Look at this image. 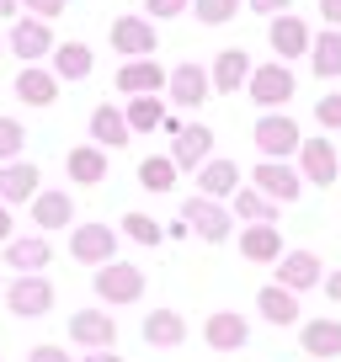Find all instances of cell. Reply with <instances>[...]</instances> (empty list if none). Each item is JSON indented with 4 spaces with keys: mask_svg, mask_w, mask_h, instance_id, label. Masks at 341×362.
<instances>
[{
    "mask_svg": "<svg viewBox=\"0 0 341 362\" xmlns=\"http://www.w3.org/2000/svg\"><path fill=\"white\" fill-rule=\"evenodd\" d=\"M112 48L128 59H149L155 54V27L144 22V16H117L112 22Z\"/></svg>",
    "mask_w": 341,
    "mask_h": 362,
    "instance_id": "cell-18",
    "label": "cell"
},
{
    "mask_svg": "<svg viewBox=\"0 0 341 362\" xmlns=\"http://www.w3.org/2000/svg\"><path fill=\"white\" fill-rule=\"evenodd\" d=\"M256 149H262V160H288V155H299V144H304V134H299V123L294 117H283V112H272V117H262L256 123Z\"/></svg>",
    "mask_w": 341,
    "mask_h": 362,
    "instance_id": "cell-7",
    "label": "cell"
},
{
    "mask_svg": "<svg viewBox=\"0 0 341 362\" xmlns=\"http://www.w3.org/2000/svg\"><path fill=\"white\" fill-rule=\"evenodd\" d=\"M203 160H214V128L187 123V128L170 134V165H176V170H197Z\"/></svg>",
    "mask_w": 341,
    "mask_h": 362,
    "instance_id": "cell-9",
    "label": "cell"
},
{
    "mask_svg": "<svg viewBox=\"0 0 341 362\" xmlns=\"http://www.w3.org/2000/svg\"><path fill=\"white\" fill-rule=\"evenodd\" d=\"M117 90H123V96H160V90H166V69H160L155 59H123Z\"/></svg>",
    "mask_w": 341,
    "mask_h": 362,
    "instance_id": "cell-16",
    "label": "cell"
},
{
    "mask_svg": "<svg viewBox=\"0 0 341 362\" xmlns=\"http://www.w3.org/2000/svg\"><path fill=\"white\" fill-rule=\"evenodd\" d=\"M43 192V170L27 165V160H6L0 165V203L16 208V203H33V197Z\"/></svg>",
    "mask_w": 341,
    "mask_h": 362,
    "instance_id": "cell-11",
    "label": "cell"
},
{
    "mask_svg": "<svg viewBox=\"0 0 341 362\" xmlns=\"http://www.w3.org/2000/svg\"><path fill=\"white\" fill-rule=\"evenodd\" d=\"M229 214H235L240 224H277V203H272V197H262L256 187H235Z\"/></svg>",
    "mask_w": 341,
    "mask_h": 362,
    "instance_id": "cell-27",
    "label": "cell"
},
{
    "mask_svg": "<svg viewBox=\"0 0 341 362\" xmlns=\"http://www.w3.org/2000/svg\"><path fill=\"white\" fill-rule=\"evenodd\" d=\"M245 90H250V102H256V107H283V102L299 96V80H294L288 64H250Z\"/></svg>",
    "mask_w": 341,
    "mask_h": 362,
    "instance_id": "cell-3",
    "label": "cell"
},
{
    "mask_svg": "<svg viewBox=\"0 0 341 362\" xmlns=\"http://www.w3.org/2000/svg\"><path fill=\"white\" fill-rule=\"evenodd\" d=\"M16 96H22L27 107H54L59 102V75H54V69L27 64L22 75H16Z\"/></svg>",
    "mask_w": 341,
    "mask_h": 362,
    "instance_id": "cell-24",
    "label": "cell"
},
{
    "mask_svg": "<svg viewBox=\"0 0 341 362\" xmlns=\"http://www.w3.org/2000/svg\"><path fill=\"white\" fill-rule=\"evenodd\" d=\"M69 341L86 351H112L117 346V320L107 309H75L69 315Z\"/></svg>",
    "mask_w": 341,
    "mask_h": 362,
    "instance_id": "cell-6",
    "label": "cell"
},
{
    "mask_svg": "<svg viewBox=\"0 0 341 362\" xmlns=\"http://www.w3.org/2000/svg\"><path fill=\"white\" fill-rule=\"evenodd\" d=\"M27 208H33V224L43 229V235L48 229H69L75 224V197L69 192H37Z\"/></svg>",
    "mask_w": 341,
    "mask_h": 362,
    "instance_id": "cell-22",
    "label": "cell"
},
{
    "mask_svg": "<svg viewBox=\"0 0 341 362\" xmlns=\"http://www.w3.org/2000/svg\"><path fill=\"white\" fill-rule=\"evenodd\" d=\"M144 341L155 351H176L187 341V320H182V309H149L144 315Z\"/></svg>",
    "mask_w": 341,
    "mask_h": 362,
    "instance_id": "cell-17",
    "label": "cell"
},
{
    "mask_svg": "<svg viewBox=\"0 0 341 362\" xmlns=\"http://www.w3.org/2000/svg\"><path fill=\"white\" fill-rule=\"evenodd\" d=\"M91 139H96L102 149H123V144H128V123H123V112H117L112 102H102V107L91 112Z\"/></svg>",
    "mask_w": 341,
    "mask_h": 362,
    "instance_id": "cell-32",
    "label": "cell"
},
{
    "mask_svg": "<svg viewBox=\"0 0 341 362\" xmlns=\"http://www.w3.org/2000/svg\"><path fill=\"white\" fill-rule=\"evenodd\" d=\"M176 176H182V170L170 165V155L139 160V187H144V192H170V187H176Z\"/></svg>",
    "mask_w": 341,
    "mask_h": 362,
    "instance_id": "cell-34",
    "label": "cell"
},
{
    "mask_svg": "<svg viewBox=\"0 0 341 362\" xmlns=\"http://www.w3.org/2000/svg\"><path fill=\"white\" fill-rule=\"evenodd\" d=\"M309 69H315L320 80L341 75V27H325V33L309 37Z\"/></svg>",
    "mask_w": 341,
    "mask_h": 362,
    "instance_id": "cell-26",
    "label": "cell"
},
{
    "mask_svg": "<svg viewBox=\"0 0 341 362\" xmlns=\"http://www.w3.org/2000/svg\"><path fill=\"white\" fill-rule=\"evenodd\" d=\"M309 37H315V33H309V27L299 22L294 11L272 16V48H277L283 59H299V54H309Z\"/></svg>",
    "mask_w": 341,
    "mask_h": 362,
    "instance_id": "cell-28",
    "label": "cell"
},
{
    "mask_svg": "<svg viewBox=\"0 0 341 362\" xmlns=\"http://www.w3.org/2000/svg\"><path fill=\"white\" fill-rule=\"evenodd\" d=\"M64 170H69V181H80V187H96V181H107V149L102 144H75L64 155Z\"/></svg>",
    "mask_w": 341,
    "mask_h": 362,
    "instance_id": "cell-23",
    "label": "cell"
},
{
    "mask_svg": "<svg viewBox=\"0 0 341 362\" xmlns=\"http://www.w3.org/2000/svg\"><path fill=\"white\" fill-rule=\"evenodd\" d=\"M299 170H304V181H315V187H336V176H341L336 144H330V139H304V144H299Z\"/></svg>",
    "mask_w": 341,
    "mask_h": 362,
    "instance_id": "cell-12",
    "label": "cell"
},
{
    "mask_svg": "<svg viewBox=\"0 0 341 362\" xmlns=\"http://www.w3.org/2000/svg\"><path fill=\"white\" fill-rule=\"evenodd\" d=\"M80 362H123V357H117V351H86Z\"/></svg>",
    "mask_w": 341,
    "mask_h": 362,
    "instance_id": "cell-46",
    "label": "cell"
},
{
    "mask_svg": "<svg viewBox=\"0 0 341 362\" xmlns=\"http://www.w3.org/2000/svg\"><path fill=\"white\" fill-rule=\"evenodd\" d=\"M0 288H6V283H0Z\"/></svg>",
    "mask_w": 341,
    "mask_h": 362,
    "instance_id": "cell-49",
    "label": "cell"
},
{
    "mask_svg": "<svg viewBox=\"0 0 341 362\" xmlns=\"http://www.w3.org/2000/svg\"><path fill=\"white\" fill-rule=\"evenodd\" d=\"M256 309H262V320L267 325H294L299 320V293H288V288H262L256 293Z\"/></svg>",
    "mask_w": 341,
    "mask_h": 362,
    "instance_id": "cell-31",
    "label": "cell"
},
{
    "mask_svg": "<svg viewBox=\"0 0 341 362\" xmlns=\"http://www.w3.org/2000/svg\"><path fill=\"white\" fill-rule=\"evenodd\" d=\"M315 117H320V128H341V96H320Z\"/></svg>",
    "mask_w": 341,
    "mask_h": 362,
    "instance_id": "cell-38",
    "label": "cell"
},
{
    "mask_svg": "<svg viewBox=\"0 0 341 362\" xmlns=\"http://www.w3.org/2000/svg\"><path fill=\"white\" fill-rule=\"evenodd\" d=\"M22 144H27V128L16 123V117H0V165L22 155Z\"/></svg>",
    "mask_w": 341,
    "mask_h": 362,
    "instance_id": "cell-37",
    "label": "cell"
},
{
    "mask_svg": "<svg viewBox=\"0 0 341 362\" xmlns=\"http://www.w3.org/2000/svg\"><path fill=\"white\" fill-rule=\"evenodd\" d=\"M0 298H6V309H11V315L37 320V315H48V309H54V283H48L43 272H16L11 283L0 288Z\"/></svg>",
    "mask_w": 341,
    "mask_h": 362,
    "instance_id": "cell-1",
    "label": "cell"
},
{
    "mask_svg": "<svg viewBox=\"0 0 341 362\" xmlns=\"http://www.w3.org/2000/svg\"><path fill=\"white\" fill-rule=\"evenodd\" d=\"M320 16H325L330 27H341V0H320Z\"/></svg>",
    "mask_w": 341,
    "mask_h": 362,
    "instance_id": "cell-43",
    "label": "cell"
},
{
    "mask_svg": "<svg viewBox=\"0 0 341 362\" xmlns=\"http://www.w3.org/2000/svg\"><path fill=\"white\" fill-rule=\"evenodd\" d=\"M245 75H250V54H245V48H224V54L214 59V69H208V86L229 96V90L245 86Z\"/></svg>",
    "mask_w": 341,
    "mask_h": 362,
    "instance_id": "cell-25",
    "label": "cell"
},
{
    "mask_svg": "<svg viewBox=\"0 0 341 362\" xmlns=\"http://www.w3.org/2000/svg\"><path fill=\"white\" fill-rule=\"evenodd\" d=\"M240 256L256 261V267H272V261L283 256V235H277V224H245V229H240Z\"/></svg>",
    "mask_w": 341,
    "mask_h": 362,
    "instance_id": "cell-20",
    "label": "cell"
},
{
    "mask_svg": "<svg viewBox=\"0 0 341 362\" xmlns=\"http://www.w3.org/2000/svg\"><path fill=\"white\" fill-rule=\"evenodd\" d=\"M0 54H6V37H0Z\"/></svg>",
    "mask_w": 341,
    "mask_h": 362,
    "instance_id": "cell-48",
    "label": "cell"
},
{
    "mask_svg": "<svg viewBox=\"0 0 341 362\" xmlns=\"http://www.w3.org/2000/svg\"><path fill=\"white\" fill-rule=\"evenodd\" d=\"M69 256L80 267H107L117 261V229L112 224H69Z\"/></svg>",
    "mask_w": 341,
    "mask_h": 362,
    "instance_id": "cell-4",
    "label": "cell"
},
{
    "mask_svg": "<svg viewBox=\"0 0 341 362\" xmlns=\"http://www.w3.org/2000/svg\"><path fill=\"white\" fill-rule=\"evenodd\" d=\"M294 0H250V11H272V16H283Z\"/></svg>",
    "mask_w": 341,
    "mask_h": 362,
    "instance_id": "cell-42",
    "label": "cell"
},
{
    "mask_svg": "<svg viewBox=\"0 0 341 362\" xmlns=\"http://www.w3.org/2000/svg\"><path fill=\"white\" fill-rule=\"evenodd\" d=\"M16 6H22V0H0V22H6V16H11Z\"/></svg>",
    "mask_w": 341,
    "mask_h": 362,
    "instance_id": "cell-47",
    "label": "cell"
},
{
    "mask_svg": "<svg viewBox=\"0 0 341 362\" xmlns=\"http://www.w3.org/2000/svg\"><path fill=\"white\" fill-rule=\"evenodd\" d=\"M96 69V54L86 43H54V75L59 80H86Z\"/></svg>",
    "mask_w": 341,
    "mask_h": 362,
    "instance_id": "cell-30",
    "label": "cell"
},
{
    "mask_svg": "<svg viewBox=\"0 0 341 362\" xmlns=\"http://www.w3.org/2000/svg\"><path fill=\"white\" fill-rule=\"evenodd\" d=\"M320 283H325V298H330V304H341V272H330V277H320Z\"/></svg>",
    "mask_w": 341,
    "mask_h": 362,
    "instance_id": "cell-44",
    "label": "cell"
},
{
    "mask_svg": "<svg viewBox=\"0 0 341 362\" xmlns=\"http://www.w3.org/2000/svg\"><path fill=\"white\" fill-rule=\"evenodd\" d=\"M11 54L27 59V64L48 59V54H54V27L37 22V16H16V22H11Z\"/></svg>",
    "mask_w": 341,
    "mask_h": 362,
    "instance_id": "cell-13",
    "label": "cell"
},
{
    "mask_svg": "<svg viewBox=\"0 0 341 362\" xmlns=\"http://www.w3.org/2000/svg\"><path fill=\"white\" fill-rule=\"evenodd\" d=\"M22 6H27L33 16H37V22H54V16L64 11V0H22Z\"/></svg>",
    "mask_w": 341,
    "mask_h": 362,
    "instance_id": "cell-39",
    "label": "cell"
},
{
    "mask_svg": "<svg viewBox=\"0 0 341 362\" xmlns=\"http://www.w3.org/2000/svg\"><path fill=\"white\" fill-rule=\"evenodd\" d=\"M123 235L134 240V245H160V240H166V229H160L149 214H123Z\"/></svg>",
    "mask_w": 341,
    "mask_h": 362,
    "instance_id": "cell-35",
    "label": "cell"
},
{
    "mask_svg": "<svg viewBox=\"0 0 341 362\" xmlns=\"http://www.w3.org/2000/svg\"><path fill=\"white\" fill-rule=\"evenodd\" d=\"M299 346L309 357H341V320H309L299 330Z\"/></svg>",
    "mask_w": 341,
    "mask_h": 362,
    "instance_id": "cell-29",
    "label": "cell"
},
{
    "mask_svg": "<svg viewBox=\"0 0 341 362\" xmlns=\"http://www.w3.org/2000/svg\"><path fill=\"white\" fill-rule=\"evenodd\" d=\"M203 341L214 351H240L250 341V320L245 315H235V309H214L208 315V325H203Z\"/></svg>",
    "mask_w": 341,
    "mask_h": 362,
    "instance_id": "cell-14",
    "label": "cell"
},
{
    "mask_svg": "<svg viewBox=\"0 0 341 362\" xmlns=\"http://www.w3.org/2000/svg\"><path fill=\"white\" fill-rule=\"evenodd\" d=\"M182 224L192 229L197 240H208V245H224V240L235 235V214H229L224 203H214V197H187L182 203Z\"/></svg>",
    "mask_w": 341,
    "mask_h": 362,
    "instance_id": "cell-2",
    "label": "cell"
},
{
    "mask_svg": "<svg viewBox=\"0 0 341 362\" xmlns=\"http://www.w3.org/2000/svg\"><path fill=\"white\" fill-rule=\"evenodd\" d=\"M192 11H197L203 27H224V22L240 16V0H192Z\"/></svg>",
    "mask_w": 341,
    "mask_h": 362,
    "instance_id": "cell-36",
    "label": "cell"
},
{
    "mask_svg": "<svg viewBox=\"0 0 341 362\" xmlns=\"http://www.w3.org/2000/svg\"><path fill=\"white\" fill-rule=\"evenodd\" d=\"M128 134H155L166 123V102L160 96H128V112H123Z\"/></svg>",
    "mask_w": 341,
    "mask_h": 362,
    "instance_id": "cell-33",
    "label": "cell"
},
{
    "mask_svg": "<svg viewBox=\"0 0 341 362\" xmlns=\"http://www.w3.org/2000/svg\"><path fill=\"white\" fill-rule=\"evenodd\" d=\"M27 362H75V357H69L64 346H48V341H43V346H33V357H27Z\"/></svg>",
    "mask_w": 341,
    "mask_h": 362,
    "instance_id": "cell-41",
    "label": "cell"
},
{
    "mask_svg": "<svg viewBox=\"0 0 341 362\" xmlns=\"http://www.w3.org/2000/svg\"><path fill=\"white\" fill-rule=\"evenodd\" d=\"M250 187L283 208V203H294V197H299V187H304V181H299V170L288 165V160H262V165H256V176H250Z\"/></svg>",
    "mask_w": 341,
    "mask_h": 362,
    "instance_id": "cell-10",
    "label": "cell"
},
{
    "mask_svg": "<svg viewBox=\"0 0 341 362\" xmlns=\"http://www.w3.org/2000/svg\"><path fill=\"white\" fill-rule=\"evenodd\" d=\"M336 160H341V155H336Z\"/></svg>",
    "mask_w": 341,
    "mask_h": 362,
    "instance_id": "cell-50",
    "label": "cell"
},
{
    "mask_svg": "<svg viewBox=\"0 0 341 362\" xmlns=\"http://www.w3.org/2000/svg\"><path fill=\"white\" fill-rule=\"evenodd\" d=\"M187 6H192V0H149L144 11H149V16H182Z\"/></svg>",
    "mask_w": 341,
    "mask_h": 362,
    "instance_id": "cell-40",
    "label": "cell"
},
{
    "mask_svg": "<svg viewBox=\"0 0 341 362\" xmlns=\"http://www.w3.org/2000/svg\"><path fill=\"white\" fill-rule=\"evenodd\" d=\"M166 90H170V102H182V107H203L208 96H214L203 64H176V69L166 75Z\"/></svg>",
    "mask_w": 341,
    "mask_h": 362,
    "instance_id": "cell-15",
    "label": "cell"
},
{
    "mask_svg": "<svg viewBox=\"0 0 341 362\" xmlns=\"http://www.w3.org/2000/svg\"><path fill=\"white\" fill-rule=\"evenodd\" d=\"M96 298L102 304H139L144 298V272L134 261H107L96 267Z\"/></svg>",
    "mask_w": 341,
    "mask_h": 362,
    "instance_id": "cell-5",
    "label": "cell"
},
{
    "mask_svg": "<svg viewBox=\"0 0 341 362\" xmlns=\"http://www.w3.org/2000/svg\"><path fill=\"white\" fill-rule=\"evenodd\" d=\"M6 240H11V208L0 203V245H6Z\"/></svg>",
    "mask_w": 341,
    "mask_h": 362,
    "instance_id": "cell-45",
    "label": "cell"
},
{
    "mask_svg": "<svg viewBox=\"0 0 341 362\" xmlns=\"http://www.w3.org/2000/svg\"><path fill=\"white\" fill-rule=\"evenodd\" d=\"M235 187H240V165L235 160H203V165H197V197L224 203V197H235Z\"/></svg>",
    "mask_w": 341,
    "mask_h": 362,
    "instance_id": "cell-19",
    "label": "cell"
},
{
    "mask_svg": "<svg viewBox=\"0 0 341 362\" xmlns=\"http://www.w3.org/2000/svg\"><path fill=\"white\" fill-rule=\"evenodd\" d=\"M6 267L16 272H43L54 267V245H48V235H27V240H6Z\"/></svg>",
    "mask_w": 341,
    "mask_h": 362,
    "instance_id": "cell-21",
    "label": "cell"
},
{
    "mask_svg": "<svg viewBox=\"0 0 341 362\" xmlns=\"http://www.w3.org/2000/svg\"><path fill=\"white\" fill-rule=\"evenodd\" d=\"M277 272V288H288V293H309V288H320V256L315 250H283V256L272 261Z\"/></svg>",
    "mask_w": 341,
    "mask_h": 362,
    "instance_id": "cell-8",
    "label": "cell"
}]
</instances>
